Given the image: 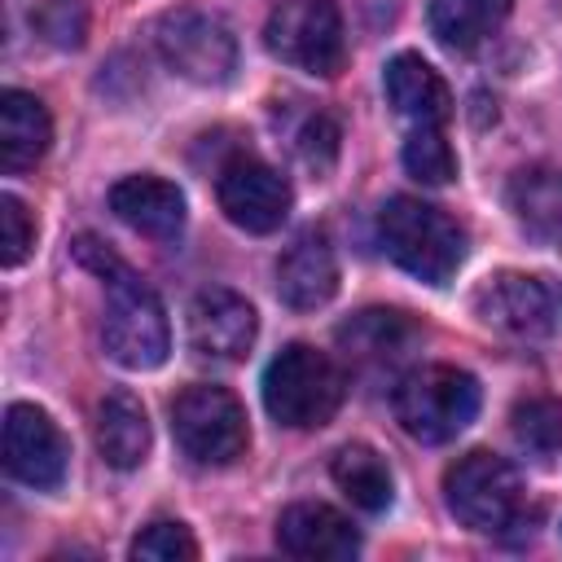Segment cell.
<instances>
[{
  "label": "cell",
  "instance_id": "cell-6",
  "mask_svg": "<svg viewBox=\"0 0 562 562\" xmlns=\"http://www.w3.org/2000/svg\"><path fill=\"white\" fill-rule=\"evenodd\" d=\"M263 44L294 70L338 75L347 57L342 13L334 0H277L263 26Z\"/></svg>",
  "mask_w": 562,
  "mask_h": 562
},
{
  "label": "cell",
  "instance_id": "cell-17",
  "mask_svg": "<svg viewBox=\"0 0 562 562\" xmlns=\"http://www.w3.org/2000/svg\"><path fill=\"white\" fill-rule=\"evenodd\" d=\"M53 140V123L40 97L9 88L0 97V167L4 171H31Z\"/></svg>",
  "mask_w": 562,
  "mask_h": 562
},
{
  "label": "cell",
  "instance_id": "cell-21",
  "mask_svg": "<svg viewBox=\"0 0 562 562\" xmlns=\"http://www.w3.org/2000/svg\"><path fill=\"white\" fill-rule=\"evenodd\" d=\"M334 483L342 487V496L351 505H360L364 514H382L395 496V479L386 470V461L369 448V443H347L334 452V465H329Z\"/></svg>",
  "mask_w": 562,
  "mask_h": 562
},
{
  "label": "cell",
  "instance_id": "cell-12",
  "mask_svg": "<svg viewBox=\"0 0 562 562\" xmlns=\"http://www.w3.org/2000/svg\"><path fill=\"white\" fill-rule=\"evenodd\" d=\"M259 334L255 307L224 285L198 290L189 303V347L206 360H241Z\"/></svg>",
  "mask_w": 562,
  "mask_h": 562
},
{
  "label": "cell",
  "instance_id": "cell-5",
  "mask_svg": "<svg viewBox=\"0 0 562 562\" xmlns=\"http://www.w3.org/2000/svg\"><path fill=\"white\" fill-rule=\"evenodd\" d=\"M443 501L448 509L483 536H501L505 527H514L522 518V483L518 470L496 457V452H465L461 461L448 465L443 474Z\"/></svg>",
  "mask_w": 562,
  "mask_h": 562
},
{
  "label": "cell",
  "instance_id": "cell-27",
  "mask_svg": "<svg viewBox=\"0 0 562 562\" xmlns=\"http://www.w3.org/2000/svg\"><path fill=\"white\" fill-rule=\"evenodd\" d=\"M35 246V220L31 211L13 198V193H0V263L4 268H18Z\"/></svg>",
  "mask_w": 562,
  "mask_h": 562
},
{
  "label": "cell",
  "instance_id": "cell-9",
  "mask_svg": "<svg viewBox=\"0 0 562 562\" xmlns=\"http://www.w3.org/2000/svg\"><path fill=\"white\" fill-rule=\"evenodd\" d=\"M220 193V211L246 228V233H272L281 228V220L290 215V184L277 167H268L255 154H237L220 167L215 180Z\"/></svg>",
  "mask_w": 562,
  "mask_h": 562
},
{
  "label": "cell",
  "instance_id": "cell-7",
  "mask_svg": "<svg viewBox=\"0 0 562 562\" xmlns=\"http://www.w3.org/2000/svg\"><path fill=\"white\" fill-rule=\"evenodd\" d=\"M171 435L184 448V457H193L198 465H228L246 452L250 435H246V413L237 404L233 391L198 382L184 386L171 404Z\"/></svg>",
  "mask_w": 562,
  "mask_h": 562
},
{
  "label": "cell",
  "instance_id": "cell-23",
  "mask_svg": "<svg viewBox=\"0 0 562 562\" xmlns=\"http://www.w3.org/2000/svg\"><path fill=\"white\" fill-rule=\"evenodd\" d=\"M404 171L422 184H448L457 176V154L439 127H413L404 140Z\"/></svg>",
  "mask_w": 562,
  "mask_h": 562
},
{
  "label": "cell",
  "instance_id": "cell-14",
  "mask_svg": "<svg viewBox=\"0 0 562 562\" xmlns=\"http://www.w3.org/2000/svg\"><path fill=\"white\" fill-rule=\"evenodd\" d=\"M338 290V259L325 233H303L290 241V250L277 259V294L294 312H312L329 303Z\"/></svg>",
  "mask_w": 562,
  "mask_h": 562
},
{
  "label": "cell",
  "instance_id": "cell-18",
  "mask_svg": "<svg viewBox=\"0 0 562 562\" xmlns=\"http://www.w3.org/2000/svg\"><path fill=\"white\" fill-rule=\"evenodd\" d=\"M97 452L114 465V470H136L149 452V422L136 395L127 391H110L97 404Z\"/></svg>",
  "mask_w": 562,
  "mask_h": 562
},
{
  "label": "cell",
  "instance_id": "cell-19",
  "mask_svg": "<svg viewBox=\"0 0 562 562\" xmlns=\"http://www.w3.org/2000/svg\"><path fill=\"white\" fill-rule=\"evenodd\" d=\"M509 211L531 237L562 246V171L553 167L518 171L509 180Z\"/></svg>",
  "mask_w": 562,
  "mask_h": 562
},
{
  "label": "cell",
  "instance_id": "cell-2",
  "mask_svg": "<svg viewBox=\"0 0 562 562\" xmlns=\"http://www.w3.org/2000/svg\"><path fill=\"white\" fill-rule=\"evenodd\" d=\"M342 391L347 386H342L338 364L307 342H290L263 369V408L272 413V422L290 430L325 426L338 413Z\"/></svg>",
  "mask_w": 562,
  "mask_h": 562
},
{
  "label": "cell",
  "instance_id": "cell-25",
  "mask_svg": "<svg viewBox=\"0 0 562 562\" xmlns=\"http://www.w3.org/2000/svg\"><path fill=\"white\" fill-rule=\"evenodd\" d=\"M132 558L140 562H193L198 558V544L189 536L184 522H149L136 540H132Z\"/></svg>",
  "mask_w": 562,
  "mask_h": 562
},
{
  "label": "cell",
  "instance_id": "cell-15",
  "mask_svg": "<svg viewBox=\"0 0 562 562\" xmlns=\"http://www.w3.org/2000/svg\"><path fill=\"white\" fill-rule=\"evenodd\" d=\"M382 88H386V101L395 105V114H404L417 127H443L452 119V92H448V83L417 53L391 57L386 70H382Z\"/></svg>",
  "mask_w": 562,
  "mask_h": 562
},
{
  "label": "cell",
  "instance_id": "cell-4",
  "mask_svg": "<svg viewBox=\"0 0 562 562\" xmlns=\"http://www.w3.org/2000/svg\"><path fill=\"white\" fill-rule=\"evenodd\" d=\"M395 422L417 443H443L461 435L479 413V382L452 364H426L400 378L395 386Z\"/></svg>",
  "mask_w": 562,
  "mask_h": 562
},
{
  "label": "cell",
  "instance_id": "cell-28",
  "mask_svg": "<svg viewBox=\"0 0 562 562\" xmlns=\"http://www.w3.org/2000/svg\"><path fill=\"white\" fill-rule=\"evenodd\" d=\"M299 158H303L316 176H325V171L334 167V158H338V123H334L329 114H312V119L303 123V132H299Z\"/></svg>",
  "mask_w": 562,
  "mask_h": 562
},
{
  "label": "cell",
  "instance_id": "cell-20",
  "mask_svg": "<svg viewBox=\"0 0 562 562\" xmlns=\"http://www.w3.org/2000/svg\"><path fill=\"white\" fill-rule=\"evenodd\" d=\"M514 0H430V35L452 48V53H470L479 48L505 18H509Z\"/></svg>",
  "mask_w": 562,
  "mask_h": 562
},
{
  "label": "cell",
  "instance_id": "cell-16",
  "mask_svg": "<svg viewBox=\"0 0 562 562\" xmlns=\"http://www.w3.org/2000/svg\"><path fill=\"white\" fill-rule=\"evenodd\" d=\"M110 211L127 228L162 241L184 228V193L162 176H123L110 189Z\"/></svg>",
  "mask_w": 562,
  "mask_h": 562
},
{
  "label": "cell",
  "instance_id": "cell-26",
  "mask_svg": "<svg viewBox=\"0 0 562 562\" xmlns=\"http://www.w3.org/2000/svg\"><path fill=\"white\" fill-rule=\"evenodd\" d=\"M31 26L48 44H57V48H79L83 44V31H88V9L79 0H44L31 13Z\"/></svg>",
  "mask_w": 562,
  "mask_h": 562
},
{
  "label": "cell",
  "instance_id": "cell-24",
  "mask_svg": "<svg viewBox=\"0 0 562 562\" xmlns=\"http://www.w3.org/2000/svg\"><path fill=\"white\" fill-rule=\"evenodd\" d=\"M514 439L536 452V457H549L558 443H562V408L549 404V400H522L514 408Z\"/></svg>",
  "mask_w": 562,
  "mask_h": 562
},
{
  "label": "cell",
  "instance_id": "cell-13",
  "mask_svg": "<svg viewBox=\"0 0 562 562\" xmlns=\"http://www.w3.org/2000/svg\"><path fill=\"white\" fill-rule=\"evenodd\" d=\"M277 544H281V553L303 558V562H342L360 549V536L334 505L299 501V505L281 509Z\"/></svg>",
  "mask_w": 562,
  "mask_h": 562
},
{
  "label": "cell",
  "instance_id": "cell-22",
  "mask_svg": "<svg viewBox=\"0 0 562 562\" xmlns=\"http://www.w3.org/2000/svg\"><path fill=\"white\" fill-rule=\"evenodd\" d=\"M408 338H413V325L386 307H369L338 329V342L360 360H391Z\"/></svg>",
  "mask_w": 562,
  "mask_h": 562
},
{
  "label": "cell",
  "instance_id": "cell-11",
  "mask_svg": "<svg viewBox=\"0 0 562 562\" xmlns=\"http://www.w3.org/2000/svg\"><path fill=\"white\" fill-rule=\"evenodd\" d=\"M474 312L487 329L509 338H540L553 329V299L527 272H496L474 290Z\"/></svg>",
  "mask_w": 562,
  "mask_h": 562
},
{
  "label": "cell",
  "instance_id": "cell-1",
  "mask_svg": "<svg viewBox=\"0 0 562 562\" xmlns=\"http://www.w3.org/2000/svg\"><path fill=\"white\" fill-rule=\"evenodd\" d=\"M378 241L391 263L426 285H448L465 259L461 224L422 198H391L378 211Z\"/></svg>",
  "mask_w": 562,
  "mask_h": 562
},
{
  "label": "cell",
  "instance_id": "cell-3",
  "mask_svg": "<svg viewBox=\"0 0 562 562\" xmlns=\"http://www.w3.org/2000/svg\"><path fill=\"white\" fill-rule=\"evenodd\" d=\"M105 281L110 290H105V312H101V342L110 360H119L123 369H158L171 347L167 312L158 294L123 263H114Z\"/></svg>",
  "mask_w": 562,
  "mask_h": 562
},
{
  "label": "cell",
  "instance_id": "cell-8",
  "mask_svg": "<svg viewBox=\"0 0 562 562\" xmlns=\"http://www.w3.org/2000/svg\"><path fill=\"white\" fill-rule=\"evenodd\" d=\"M158 57L189 83H224L237 66V40L206 9H171L154 26Z\"/></svg>",
  "mask_w": 562,
  "mask_h": 562
},
{
  "label": "cell",
  "instance_id": "cell-10",
  "mask_svg": "<svg viewBox=\"0 0 562 562\" xmlns=\"http://www.w3.org/2000/svg\"><path fill=\"white\" fill-rule=\"evenodd\" d=\"M66 439L57 422L35 404H9L4 413V470L26 487H57L66 479Z\"/></svg>",
  "mask_w": 562,
  "mask_h": 562
}]
</instances>
